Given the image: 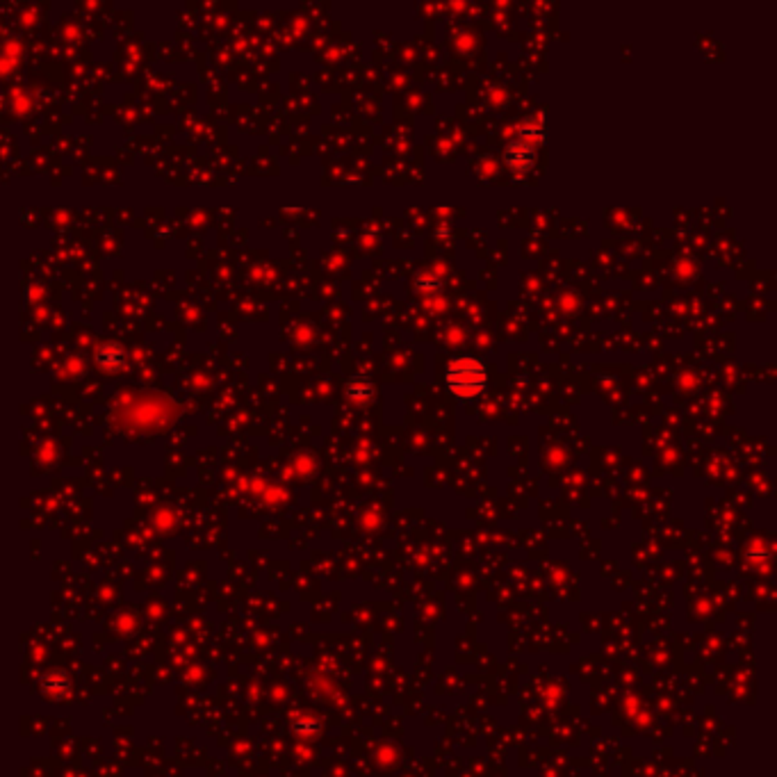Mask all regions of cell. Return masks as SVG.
Wrapping results in <instances>:
<instances>
[{
	"label": "cell",
	"mask_w": 777,
	"mask_h": 777,
	"mask_svg": "<svg viewBox=\"0 0 777 777\" xmlns=\"http://www.w3.org/2000/svg\"><path fill=\"white\" fill-rule=\"evenodd\" d=\"M447 387L461 399H474L477 395L486 390L488 383V372L486 365L472 356H458L447 365L445 372Z\"/></svg>",
	"instance_id": "cell-1"
},
{
	"label": "cell",
	"mask_w": 777,
	"mask_h": 777,
	"mask_svg": "<svg viewBox=\"0 0 777 777\" xmlns=\"http://www.w3.org/2000/svg\"><path fill=\"white\" fill-rule=\"evenodd\" d=\"M504 162L508 165L510 171L515 173H527L534 169L536 165V146H531L525 139H515L510 141L504 151Z\"/></svg>",
	"instance_id": "cell-2"
},
{
	"label": "cell",
	"mask_w": 777,
	"mask_h": 777,
	"mask_svg": "<svg viewBox=\"0 0 777 777\" xmlns=\"http://www.w3.org/2000/svg\"><path fill=\"white\" fill-rule=\"evenodd\" d=\"M518 139L529 141L531 146L543 144L545 141V112H536L534 117L525 119L522 126H520V137Z\"/></svg>",
	"instance_id": "cell-3"
},
{
	"label": "cell",
	"mask_w": 777,
	"mask_h": 777,
	"mask_svg": "<svg viewBox=\"0 0 777 777\" xmlns=\"http://www.w3.org/2000/svg\"><path fill=\"white\" fill-rule=\"evenodd\" d=\"M346 397L358 406H367L374 399L372 381L367 376H351L349 383H346Z\"/></svg>",
	"instance_id": "cell-4"
},
{
	"label": "cell",
	"mask_w": 777,
	"mask_h": 777,
	"mask_svg": "<svg viewBox=\"0 0 777 777\" xmlns=\"http://www.w3.org/2000/svg\"><path fill=\"white\" fill-rule=\"evenodd\" d=\"M415 288L420 292H424V294H436V292H440V281H438L436 276L420 274L415 279Z\"/></svg>",
	"instance_id": "cell-5"
}]
</instances>
